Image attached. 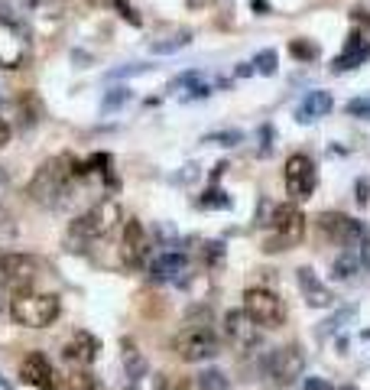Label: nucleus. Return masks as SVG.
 <instances>
[{"label": "nucleus", "mask_w": 370, "mask_h": 390, "mask_svg": "<svg viewBox=\"0 0 370 390\" xmlns=\"http://www.w3.org/2000/svg\"><path fill=\"white\" fill-rule=\"evenodd\" d=\"M198 384H201V390H231L227 374L218 371V367H205V371L198 374Z\"/></svg>", "instance_id": "393cba45"}, {"label": "nucleus", "mask_w": 370, "mask_h": 390, "mask_svg": "<svg viewBox=\"0 0 370 390\" xmlns=\"http://www.w3.org/2000/svg\"><path fill=\"white\" fill-rule=\"evenodd\" d=\"M95 7H108V3H114V0H91Z\"/></svg>", "instance_id": "603ef678"}, {"label": "nucleus", "mask_w": 370, "mask_h": 390, "mask_svg": "<svg viewBox=\"0 0 370 390\" xmlns=\"http://www.w3.org/2000/svg\"><path fill=\"white\" fill-rule=\"evenodd\" d=\"M338 390H358V387H338Z\"/></svg>", "instance_id": "5fc2aeb1"}, {"label": "nucleus", "mask_w": 370, "mask_h": 390, "mask_svg": "<svg viewBox=\"0 0 370 390\" xmlns=\"http://www.w3.org/2000/svg\"><path fill=\"white\" fill-rule=\"evenodd\" d=\"M29 59V36L16 20L0 16V69H20Z\"/></svg>", "instance_id": "1a4fd4ad"}, {"label": "nucleus", "mask_w": 370, "mask_h": 390, "mask_svg": "<svg viewBox=\"0 0 370 390\" xmlns=\"http://www.w3.org/2000/svg\"><path fill=\"white\" fill-rule=\"evenodd\" d=\"M347 114L351 117H370V98H354V101H347Z\"/></svg>", "instance_id": "72a5a7b5"}, {"label": "nucleus", "mask_w": 370, "mask_h": 390, "mask_svg": "<svg viewBox=\"0 0 370 390\" xmlns=\"http://www.w3.org/2000/svg\"><path fill=\"white\" fill-rule=\"evenodd\" d=\"M360 270H364V264L358 257V247H345V254H338V260L332 264V277L334 280H351Z\"/></svg>", "instance_id": "aec40b11"}, {"label": "nucleus", "mask_w": 370, "mask_h": 390, "mask_svg": "<svg viewBox=\"0 0 370 390\" xmlns=\"http://www.w3.org/2000/svg\"><path fill=\"white\" fill-rule=\"evenodd\" d=\"M254 10H257V13H267V10H270V7H267L263 0H254Z\"/></svg>", "instance_id": "09e8293b"}, {"label": "nucleus", "mask_w": 370, "mask_h": 390, "mask_svg": "<svg viewBox=\"0 0 370 390\" xmlns=\"http://www.w3.org/2000/svg\"><path fill=\"white\" fill-rule=\"evenodd\" d=\"M244 312L260 329H280L286 322V303L270 286H250L244 292Z\"/></svg>", "instance_id": "423d86ee"}, {"label": "nucleus", "mask_w": 370, "mask_h": 390, "mask_svg": "<svg viewBox=\"0 0 370 390\" xmlns=\"http://www.w3.org/2000/svg\"><path fill=\"white\" fill-rule=\"evenodd\" d=\"M188 43H192V30H173V33H169V36H162V39H156V43H153V52H156V56H173V52H179V49H185L188 46Z\"/></svg>", "instance_id": "412c9836"}, {"label": "nucleus", "mask_w": 370, "mask_h": 390, "mask_svg": "<svg viewBox=\"0 0 370 390\" xmlns=\"http://www.w3.org/2000/svg\"><path fill=\"white\" fill-rule=\"evenodd\" d=\"M26 3H29L33 10H39V7H46V3H52V0H26Z\"/></svg>", "instance_id": "de8ad7c7"}, {"label": "nucleus", "mask_w": 370, "mask_h": 390, "mask_svg": "<svg viewBox=\"0 0 370 390\" xmlns=\"http://www.w3.org/2000/svg\"><path fill=\"white\" fill-rule=\"evenodd\" d=\"M201 144H218V146H237L244 144V134L241 130H214V134H205Z\"/></svg>", "instance_id": "7c9ffc66"}, {"label": "nucleus", "mask_w": 370, "mask_h": 390, "mask_svg": "<svg viewBox=\"0 0 370 390\" xmlns=\"http://www.w3.org/2000/svg\"><path fill=\"white\" fill-rule=\"evenodd\" d=\"M289 52H293V59L296 62H315L319 59V46H315L312 39H293V43H289Z\"/></svg>", "instance_id": "cd10ccee"}, {"label": "nucleus", "mask_w": 370, "mask_h": 390, "mask_svg": "<svg viewBox=\"0 0 370 390\" xmlns=\"http://www.w3.org/2000/svg\"><path fill=\"white\" fill-rule=\"evenodd\" d=\"M367 59H370V43H364V46H358V49H345V56H338L332 69L341 75V72H347V69H358L360 62H367Z\"/></svg>", "instance_id": "4be33fe9"}, {"label": "nucleus", "mask_w": 370, "mask_h": 390, "mask_svg": "<svg viewBox=\"0 0 370 390\" xmlns=\"http://www.w3.org/2000/svg\"><path fill=\"white\" fill-rule=\"evenodd\" d=\"M156 231H160V238H162V241H169V244H173L175 238H179V231H175L173 225H160V228H156Z\"/></svg>", "instance_id": "37998d69"}, {"label": "nucleus", "mask_w": 370, "mask_h": 390, "mask_svg": "<svg viewBox=\"0 0 370 390\" xmlns=\"http://www.w3.org/2000/svg\"><path fill=\"white\" fill-rule=\"evenodd\" d=\"M254 69H257V75H276V69H280V59H276V49H260L257 56H254Z\"/></svg>", "instance_id": "bb28decb"}, {"label": "nucleus", "mask_w": 370, "mask_h": 390, "mask_svg": "<svg viewBox=\"0 0 370 390\" xmlns=\"http://www.w3.org/2000/svg\"><path fill=\"white\" fill-rule=\"evenodd\" d=\"M0 390H13V384L7 378H3V374H0Z\"/></svg>", "instance_id": "3c124183"}, {"label": "nucleus", "mask_w": 370, "mask_h": 390, "mask_svg": "<svg viewBox=\"0 0 370 390\" xmlns=\"http://www.w3.org/2000/svg\"><path fill=\"white\" fill-rule=\"evenodd\" d=\"M370 202V183L367 179H360L358 183V205H367Z\"/></svg>", "instance_id": "a19ab883"}, {"label": "nucleus", "mask_w": 370, "mask_h": 390, "mask_svg": "<svg viewBox=\"0 0 370 390\" xmlns=\"http://www.w3.org/2000/svg\"><path fill=\"white\" fill-rule=\"evenodd\" d=\"M7 144H10V124L0 117V150H3Z\"/></svg>", "instance_id": "c03bdc74"}, {"label": "nucleus", "mask_w": 370, "mask_h": 390, "mask_svg": "<svg viewBox=\"0 0 370 390\" xmlns=\"http://www.w3.org/2000/svg\"><path fill=\"white\" fill-rule=\"evenodd\" d=\"M130 98H134V95H130V88L117 85V88H111V91L104 95V104H101V111H104V114H111L114 108H123V104H127Z\"/></svg>", "instance_id": "c756f323"}, {"label": "nucleus", "mask_w": 370, "mask_h": 390, "mask_svg": "<svg viewBox=\"0 0 370 390\" xmlns=\"http://www.w3.org/2000/svg\"><path fill=\"white\" fill-rule=\"evenodd\" d=\"M59 312H62V299L56 292H39V290L13 292L10 316L23 329H46V325H52L59 319Z\"/></svg>", "instance_id": "7ed1b4c3"}, {"label": "nucleus", "mask_w": 370, "mask_h": 390, "mask_svg": "<svg viewBox=\"0 0 370 390\" xmlns=\"http://www.w3.org/2000/svg\"><path fill=\"white\" fill-rule=\"evenodd\" d=\"M319 231L325 234L328 241L341 244V247H358V244L370 234L358 218H347V215H341V211H321Z\"/></svg>", "instance_id": "9d476101"}, {"label": "nucleus", "mask_w": 370, "mask_h": 390, "mask_svg": "<svg viewBox=\"0 0 370 390\" xmlns=\"http://www.w3.org/2000/svg\"><path fill=\"white\" fill-rule=\"evenodd\" d=\"M65 390H101L98 378L85 371V367H75L72 374H65Z\"/></svg>", "instance_id": "5701e85b"}, {"label": "nucleus", "mask_w": 370, "mask_h": 390, "mask_svg": "<svg viewBox=\"0 0 370 390\" xmlns=\"http://www.w3.org/2000/svg\"><path fill=\"white\" fill-rule=\"evenodd\" d=\"M117 221H121V205L114 198H98L69 225V251H85L91 247V241L108 238L117 228Z\"/></svg>", "instance_id": "f03ea898"}, {"label": "nucleus", "mask_w": 370, "mask_h": 390, "mask_svg": "<svg viewBox=\"0 0 370 390\" xmlns=\"http://www.w3.org/2000/svg\"><path fill=\"white\" fill-rule=\"evenodd\" d=\"M358 316V306H345L341 312H334L328 322H321V329H319V339H328V335H334V332L341 329L345 322H351V319Z\"/></svg>", "instance_id": "b1692460"}, {"label": "nucleus", "mask_w": 370, "mask_h": 390, "mask_svg": "<svg viewBox=\"0 0 370 390\" xmlns=\"http://www.w3.org/2000/svg\"><path fill=\"white\" fill-rule=\"evenodd\" d=\"M173 390H201V384H198V378H182L173 384Z\"/></svg>", "instance_id": "ea45409f"}, {"label": "nucleus", "mask_w": 370, "mask_h": 390, "mask_svg": "<svg viewBox=\"0 0 370 390\" xmlns=\"http://www.w3.org/2000/svg\"><path fill=\"white\" fill-rule=\"evenodd\" d=\"M3 192H7V172L0 170V195H3Z\"/></svg>", "instance_id": "8fccbe9b"}, {"label": "nucleus", "mask_w": 370, "mask_h": 390, "mask_svg": "<svg viewBox=\"0 0 370 390\" xmlns=\"http://www.w3.org/2000/svg\"><path fill=\"white\" fill-rule=\"evenodd\" d=\"M270 238L263 241V251L267 254H283V251H293L302 238H306V215L296 202H286V205L270 208Z\"/></svg>", "instance_id": "20e7f679"}, {"label": "nucleus", "mask_w": 370, "mask_h": 390, "mask_svg": "<svg viewBox=\"0 0 370 390\" xmlns=\"http://www.w3.org/2000/svg\"><path fill=\"white\" fill-rule=\"evenodd\" d=\"M153 384H156V390H173V384H169V378H166V374H156V380H153Z\"/></svg>", "instance_id": "a18cd8bd"}, {"label": "nucleus", "mask_w": 370, "mask_h": 390, "mask_svg": "<svg viewBox=\"0 0 370 390\" xmlns=\"http://www.w3.org/2000/svg\"><path fill=\"white\" fill-rule=\"evenodd\" d=\"M42 273V260L33 254H3L0 257V283L7 290H33V283Z\"/></svg>", "instance_id": "0eeeda50"}, {"label": "nucleus", "mask_w": 370, "mask_h": 390, "mask_svg": "<svg viewBox=\"0 0 370 390\" xmlns=\"http://www.w3.org/2000/svg\"><path fill=\"white\" fill-rule=\"evenodd\" d=\"M121 348H123L121 358H123V371H127V378H130V380H143V378H147V371H149L143 352H140V348H136L130 339H123Z\"/></svg>", "instance_id": "6ab92c4d"}, {"label": "nucleus", "mask_w": 370, "mask_h": 390, "mask_svg": "<svg viewBox=\"0 0 370 390\" xmlns=\"http://www.w3.org/2000/svg\"><path fill=\"white\" fill-rule=\"evenodd\" d=\"M234 75L237 78H250V75H257V69H254V62H241L234 69Z\"/></svg>", "instance_id": "79ce46f5"}, {"label": "nucleus", "mask_w": 370, "mask_h": 390, "mask_svg": "<svg viewBox=\"0 0 370 390\" xmlns=\"http://www.w3.org/2000/svg\"><path fill=\"white\" fill-rule=\"evenodd\" d=\"M111 7H117V13H121V16H123V20H127V23H134V26H140V23H143V20L136 16V10H134V7H130V3H127V0H114Z\"/></svg>", "instance_id": "f704fd0d"}, {"label": "nucleus", "mask_w": 370, "mask_h": 390, "mask_svg": "<svg viewBox=\"0 0 370 390\" xmlns=\"http://www.w3.org/2000/svg\"><path fill=\"white\" fill-rule=\"evenodd\" d=\"M260 146H257V157H270L273 153V140H276V130H273L270 124H263L260 127Z\"/></svg>", "instance_id": "2f4dec72"}, {"label": "nucleus", "mask_w": 370, "mask_h": 390, "mask_svg": "<svg viewBox=\"0 0 370 390\" xmlns=\"http://www.w3.org/2000/svg\"><path fill=\"white\" fill-rule=\"evenodd\" d=\"M296 283H299V290H302V296H306V303L312 306V309H328V306L334 303L332 290L319 280V273H315L312 267H299Z\"/></svg>", "instance_id": "dca6fc26"}, {"label": "nucleus", "mask_w": 370, "mask_h": 390, "mask_svg": "<svg viewBox=\"0 0 370 390\" xmlns=\"http://www.w3.org/2000/svg\"><path fill=\"white\" fill-rule=\"evenodd\" d=\"M20 378H23L29 387H36V390H59V378H56L49 358H46L42 352L26 354L23 365H20Z\"/></svg>", "instance_id": "2eb2a0df"}, {"label": "nucleus", "mask_w": 370, "mask_h": 390, "mask_svg": "<svg viewBox=\"0 0 370 390\" xmlns=\"http://www.w3.org/2000/svg\"><path fill=\"white\" fill-rule=\"evenodd\" d=\"M270 378L276 384H296L302 378V371H306V352L299 348V345H283V348H276L270 354Z\"/></svg>", "instance_id": "f8f14e48"}, {"label": "nucleus", "mask_w": 370, "mask_h": 390, "mask_svg": "<svg viewBox=\"0 0 370 390\" xmlns=\"http://www.w3.org/2000/svg\"><path fill=\"white\" fill-rule=\"evenodd\" d=\"M82 176H88V166L75 163L72 157H52L36 170L26 195L42 208H65L78 192Z\"/></svg>", "instance_id": "f257e3e1"}, {"label": "nucleus", "mask_w": 370, "mask_h": 390, "mask_svg": "<svg viewBox=\"0 0 370 390\" xmlns=\"http://www.w3.org/2000/svg\"><path fill=\"white\" fill-rule=\"evenodd\" d=\"M221 332H224V339L231 341L234 348H241V352H250V348H257L260 345V325L247 316L244 309H231V312H224Z\"/></svg>", "instance_id": "9b49d317"}, {"label": "nucleus", "mask_w": 370, "mask_h": 390, "mask_svg": "<svg viewBox=\"0 0 370 390\" xmlns=\"http://www.w3.org/2000/svg\"><path fill=\"white\" fill-rule=\"evenodd\" d=\"M13 234H16V225L10 221V215L0 208V241H10Z\"/></svg>", "instance_id": "e433bc0d"}, {"label": "nucleus", "mask_w": 370, "mask_h": 390, "mask_svg": "<svg viewBox=\"0 0 370 390\" xmlns=\"http://www.w3.org/2000/svg\"><path fill=\"white\" fill-rule=\"evenodd\" d=\"M185 270H188V257L179 254V251H166L162 257L153 260V267H149V280L153 283H175Z\"/></svg>", "instance_id": "f3484780"}, {"label": "nucleus", "mask_w": 370, "mask_h": 390, "mask_svg": "<svg viewBox=\"0 0 370 390\" xmlns=\"http://www.w3.org/2000/svg\"><path fill=\"white\" fill-rule=\"evenodd\" d=\"M211 95V88L208 85H201V82H192V88H188V95L182 98L185 104H188V101H195V98H208Z\"/></svg>", "instance_id": "4c0bfd02"}, {"label": "nucleus", "mask_w": 370, "mask_h": 390, "mask_svg": "<svg viewBox=\"0 0 370 390\" xmlns=\"http://www.w3.org/2000/svg\"><path fill=\"white\" fill-rule=\"evenodd\" d=\"M198 179V163H185L182 170L173 176V185H188V183H195Z\"/></svg>", "instance_id": "473e14b6"}, {"label": "nucleus", "mask_w": 370, "mask_h": 390, "mask_svg": "<svg viewBox=\"0 0 370 390\" xmlns=\"http://www.w3.org/2000/svg\"><path fill=\"white\" fill-rule=\"evenodd\" d=\"M149 69H153V65H147V62H127V65L111 69L104 78H108V82H121V78H134V75H143V72H149Z\"/></svg>", "instance_id": "c85d7f7f"}, {"label": "nucleus", "mask_w": 370, "mask_h": 390, "mask_svg": "<svg viewBox=\"0 0 370 390\" xmlns=\"http://www.w3.org/2000/svg\"><path fill=\"white\" fill-rule=\"evenodd\" d=\"M192 82H201V72H198V69H188V72H182L179 78H173V82H169V91H175V88H182V85H192Z\"/></svg>", "instance_id": "c9c22d12"}, {"label": "nucleus", "mask_w": 370, "mask_h": 390, "mask_svg": "<svg viewBox=\"0 0 370 390\" xmlns=\"http://www.w3.org/2000/svg\"><path fill=\"white\" fill-rule=\"evenodd\" d=\"M185 3H188V7H201L205 0H185Z\"/></svg>", "instance_id": "864d4df0"}, {"label": "nucleus", "mask_w": 370, "mask_h": 390, "mask_svg": "<svg viewBox=\"0 0 370 390\" xmlns=\"http://www.w3.org/2000/svg\"><path fill=\"white\" fill-rule=\"evenodd\" d=\"M98 352H101L98 335L78 329L72 339L62 345V361H69V365H75V367H91L95 361H98Z\"/></svg>", "instance_id": "4468645a"}, {"label": "nucleus", "mask_w": 370, "mask_h": 390, "mask_svg": "<svg viewBox=\"0 0 370 390\" xmlns=\"http://www.w3.org/2000/svg\"><path fill=\"white\" fill-rule=\"evenodd\" d=\"M149 254V244H147V231H143V225L136 218H130L123 225V238H121V264L130 270H140L143 267V260Z\"/></svg>", "instance_id": "ddd939ff"}, {"label": "nucleus", "mask_w": 370, "mask_h": 390, "mask_svg": "<svg viewBox=\"0 0 370 390\" xmlns=\"http://www.w3.org/2000/svg\"><path fill=\"white\" fill-rule=\"evenodd\" d=\"M334 108V98L328 91H308L296 108V121L299 124H315L319 117H325Z\"/></svg>", "instance_id": "a211bd4d"}, {"label": "nucleus", "mask_w": 370, "mask_h": 390, "mask_svg": "<svg viewBox=\"0 0 370 390\" xmlns=\"http://www.w3.org/2000/svg\"><path fill=\"white\" fill-rule=\"evenodd\" d=\"M224 170H227V163H218V166H214V172H211V176H214V179H221V176H224Z\"/></svg>", "instance_id": "49530a36"}, {"label": "nucleus", "mask_w": 370, "mask_h": 390, "mask_svg": "<svg viewBox=\"0 0 370 390\" xmlns=\"http://www.w3.org/2000/svg\"><path fill=\"white\" fill-rule=\"evenodd\" d=\"M315 185H319L315 163L306 153H293V157L286 159V195L293 202H306V198H312Z\"/></svg>", "instance_id": "6e6552de"}, {"label": "nucleus", "mask_w": 370, "mask_h": 390, "mask_svg": "<svg viewBox=\"0 0 370 390\" xmlns=\"http://www.w3.org/2000/svg\"><path fill=\"white\" fill-rule=\"evenodd\" d=\"M231 205H234V202H231V195L224 192V189H208V192L198 198V208H208V211H218V208L227 211Z\"/></svg>", "instance_id": "a878e982"}, {"label": "nucleus", "mask_w": 370, "mask_h": 390, "mask_svg": "<svg viewBox=\"0 0 370 390\" xmlns=\"http://www.w3.org/2000/svg\"><path fill=\"white\" fill-rule=\"evenodd\" d=\"M302 390H332L325 378H306L302 380Z\"/></svg>", "instance_id": "58836bf2"}, {"label": "nucleus", "mask_w": 370, "mask_h": 390, "mask_svg": "<svg viewBox=\"0 0 370 390\" xmlns=\"http://www.w3.org/2000/svg\"><path fill=\"white\" fill-rule=\"evenodd\" d=\"M0 312H3V299H0Z\"/></svg>", "instance_id": "6e6d98bb"}, {"label": "nucleus", "mask_w": 370, "mask_h": 390, "mask_svg": "<svg viewBox=\"0 0 370 390\" xmlns=\"http://www.w3.org/2000/svg\"><path fill=\"white\" fill-rule=\"evenodd\" d=\"M173 352L188 365H201V361H211L214 354L221 352V339L205 322H198V325L185 322V329L173 335Z\"/></svg>", "instance_id": "39448f33"}]
</instances>
